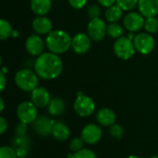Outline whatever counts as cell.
Listing matches in <instances>:
<instances>
[{
	"mask_svg": "<svg viewBox=\"0 0 158 158\" xmlns=\"http://www.w3.org/2000/svg\"><path fill=\"white\" fill-rule=\"evenodd\" d=\"M122 15H123V9L119 7L117 4L109 7H106V10L105 12V18L110 23L118 22L121 19Z\"/></svg>",
	"mask_w": 158,
	"mask_h": 158,
	"instance_id": "cell-22",
	"label": "cell"
},
{
	"mask_svg": "<svg viewBox=\"0 0 158 158\" xmlns=\"http://www.w3.org/2000/svg\"><path fill=\"white\" fill-rule=\"evenodd\" d=\"M133 44L137 52L142 55H148L154 51L156 47V41L151 33L141 32L135 35Z\"/></svg>",
	"mask_w": 158,
	"mask_h": 158,
	"instance_id": "cell-7",
	"label": "cell"
},
{
	"mask_svg": "<svg viewBox=\"0 0 158 158\" xmlns=\"http://www.w3.org/2000/svg\"><path fill=\"white\" fill-rule=\"evenodd\" d=\"M0 158H18V156L12 146L5 145L0 148Z\"/></svg>",
	"mask_w": 158,
	"mask_h": 158,
	"instance_id": "cell-30",
	"label": "cell"
},
{
	"mask_svg": "<svg viewBox=\"0 0 158 158\" xmlns=\"http://www.w3.org/2000/svg\"><path fill=\"white\" fill-rule=\"evenodd\" d=\"M33 69L43 80H55L63 71V62L59 55L44 52L36 57Z\"/></svg>",
	"mask_w": 158,
	"mask_h": 158,
	"instance_id": "cell-1",
	"label": "cell"
},
{
	"mask_svg": "<svg viewBox=\"0 0 158 158\" xmlns=\"http://www.w3.org/2000/svg\"><path fill=\"white\" fill-rule=\"evenodd\" d=\"M87 34L94 42H100L107 34V25L101 18L90 19L87 25Z\"/></svg>",
	"mask_w": 158,
	"mask_h": 158,
	"instance_id": "cell-8",
	"label": "cell"
},
{
	"mask_svg": "<svg viewBox=\"0 0 158 158\" xmlns=\"http://www.w3.org/2000/svg\"><path fill=\"white\" fill-rule=\"evenodd\" d=\"M116 4L123 9V11H131L138 6L139 0H117Z\"/></svg>",
	"mask_w": 158,
	"mask_h": 158,
	"instance_id": "cell-27",
	"label": "cell"
},
{
	"mask_svg": "<svg viewBox=\"0 0 158 158\" xmlns=\"http://www.w3.org/2000/svg\"><path fill=\"white\" fill-rule=\"evenodd\" d=\"M4 108H5V103H4V99L1 97L0 98V112L1 113L4 111Z\"/></svg>",
	"mask_w": 158,
	"mask_h": 158,
	"instance_id": "cell-37",
	"label": "cell"
},
{
	"mask_svg": "<svg viewBox=\"0 0 158 158\" xmlns=\"http://www.w3.org/2000/svg\"><path fill=\"white\" fill-rule=\"evenodd\" d=\"M123 32H124L123 28L119 24H118L117 22L109 23L107 25V34L111 38L118 39V38L123 36Z\"/></svg>",
	"mask_w": 158,
	"mask_h": 158,
	"instance_id": "cell-24",
	"label": "cell"
},
{
	"mask_svg": "<svg viewBox=\"0 0 158 158\" xmlns=\"http://www.w3.org/2000/svg\"><path fill=\"white\" fill-rule=\"evenodd\" d=\"M83 145H84V142L81 139V137H75L70 140L69 148L72 153H76V152H79L80 150L83 149Z\"/></svg>",
	"mask_w": 158,
	"mask_h": 158,
	"instance_id": "cell-29",
	"label": "cell"
},
{
	"mask_svg": "<svg viewBox=\"0 0 158 158\" xmlns=\"http://www.w3.org/2000/svg\"><path fill=\"white\" fill-rule=\"evenodd\" d=\"M28 131V124L23 122H19L14 128V133L16 136H24Z\"/></svg>",
	"mask_w": 158,
	"mask_h": 158,
	"instance_id": "cell-31",
	"label": "cell"
},
{
	"mask_svg": "<svg viewBox=\"0 0 158 158\" xmlns=\"http://www.w3.org/2000/svg\"><path fill=\"white\" fill-rule=\"evenodd\" d=\"M45 42L39 34H31L25 41V49L32 56H41L44 50Z\"/></svg>",
	"mask_w": 158,
	"mask_h": 158,
	"instance_id": "cell-11",
	"label": "cell"
},
{
	"mask_svg": "<svg viewBox=\"0 0 158 158\" xmlns=\"http://www.w3.org/2000/svg\"><path fill=\"white\" fill-rule=\"evenodd\" d=\"M33 31L36 34L44 35L49 34L53 31V24L49 18L45 16H37L31 23Z\"/></svg>",
	"mask_w": 158,
	"mask_h": 158,
	"instance_id": "cell-16",
	"label": "cell"
},
{
	"mask_svg": "<svg viewBox=\"0 0 158 158\" xmlns=\"http://www.w3.org/2000/svg\"><path fill=\"white\" fill-rule=\"evenodd\" d=\"M72 37L63 30H55L47 34L45 38V45L49 52L61 55L71 48Z\"/></svg>",
	"mask_w": 158,
	"mask_h": 158,
	"instance_id": "cell-2",
	"label": "cell"
},
{
	"mask_svg": "<svg viewBox=\"0 0 158 158\" xmlns=\"http://www.w3.org/2000/svg\"><path fill=\"white\" fill-rule=\"evenodd\" d=\"M127 158H141V157H139L138 156H128Z\"/></svg>",
	"mask_w": 158,
	"mask_h": 158,
	"instance_id": "cell-39",
	"label": "cell"
},
{
	"mask_svg": "<svg viewBox=\"0 0 158 158\" xmlns=\"http://www.w3.org/2000/svg\"><path fill=\"white\" fill-rule=\"evenodd\" d=\"M69 4L74 9H81L87 4V0H69Z\"/></svg>",
	"mask_w": 158,
	"mask_h": 158,
	"instance_id": "cell-33",
	"label": "cell"
},
{
	"mask_svg": "<svg viewBox=\"0 0 158 158\" xmlns=\"http://www.w3.org/2000/svg\"><path fill=\"white\" fill-rule=\"evenodd\" d=\"M113 49L116 56L122 60L131 59L134 56L136 51L133 44V41L126 36H121L116 39Z\"/></svg>",
	"mask_w": 158,
	"mask_h": 158,
	"instance_id": "cell-5",
	"label": "cell"
},
{
	"mask_svg": "<svg viewBox=\"0 0 158 158\" xmlns=\"http://www.w3.org/2000/svg\"><path fill=\"white\" fill-rule=\"evenodd\" d=\"M16 85L24 92H32L38 87L39 76L30 69H21L15 75Z\"/></svg>",
	"mask_w": 158,
	"mask_h": 158,
	"instance_id": "cell-3",
	"label": "cell"
},
{
	"mask_svg": "<svg viewBox=\"0 0 158 158\" xmlns=\"http://www.w3.org/2000/svg\"><path fill=\"white\" fill-rule=\"evenodd\" d=\"M7 130V121L4 117H0V134L3 135Z\"/></svg>",
	"mask_w": 158,
	"mask_h": 158,
	"instance_id": "cell-34",
	"label": "cell"
},
{
	"mask_svg": "<svg viewBox=\"0 0 158 158\" xmlns=\"http://www.w3.org/2000/svg\"><path fill=\"white\" fill-rule=\"evenodd\" d=\"M109 134L111 135L112 138L119 140L124 135V129L121 125L115 123L109 127Z\"/></svg>",
	"mask_w": 158,
	"mask_h": 158,
	"instance_id": "cell-28",
	"label": "cell"
},
{
	"mask_svg": "<svg viewBox=\"0 0 158 158\" xmlns=\"http://www.w3.org/2000/svg\"><path fill=\"white\" fill-rule=\"evenodd\" d=\"M31 146V141L27 136H15L12 140V147L15 149L18 158H26Z\"/></svg>",
	"mask_w": 158,
	"mask_h": 158,
	"instance_id": "cell-14",
	"label": "cell"
},
{
	"mask_svg": "<svg viewBox=\"0 0 158 158\" xmlns=\"http://www.w3.org/2000/svg\"><path fill=\"white\" fill-rule=\"evenodd\" d=\"M96 121L98 122L99 125L104 126V127H110L113 124H115L117 117L115 112L108 108V107H103L99 109L96 112Z\"/></svg>",
	"mask_w": 158,
	"mask_h": 158,
	"instance_id": "cell-17",
	"label": "cell"
},
{
	"mask_svg": "<svg viewBox=\"0 0 158 158\" xmlns=\"http://www.w3.org/2000/svg\"><path fill=\"white\" fill-rule=\"evenodd\" d=\"M66 109V104L65 101L60 97H53L47 106V111L49 115L53 117L61 116Z\"/></svg>",
	"mask_w": 158,
	"mask_h": 158,
	"instance_id": "cell-21",
	"label": "cell"
},
{
	"mask_svg": "<svg viewBox=\"0 0 158 158\" xmlns=\"http://www.w3.org/2000/svg\"><path fill=\"white\" fill-rule=\"evenodd\" d=\"M92 39L87 33L79 32L72 37L71 48L78 55H83L87 53L91 47Z\"/></svg>",
	"mask_w": 158,
	"mask_h": 158,
	"instance_id": "cell-13",
	"label": "cell"
},
{
	"mask_svg": "<svg viewBox=\"0 0 158 158\" xmlns=\"http://www.w3.org/2000/svg\"><path fill=\"white\" fill-rule=\"evenodd\" d=\"M103 136L102 128L98 124L90 123L83 127L81 132V137L84 143L89 145H94L100 142Z\"/></svg>",
	"mask_w": 158,
	"mask_h": 158,
	"instance_id": "cell-9",
	"label": "cell"
},
{
	"mask_svg": "<svg viewBox=\"0 0 158 158\" xmlns=\"http://www.w3.org/2000/svg\"><path fill=\"white\" fill-rule=\"evenodd\" d=\"M52 7V0H31V8L37 16H45Z\"/></svg>",
	"mask_w": 158,
	"mask_h": 158,
	"instance_id": "cell-20",
	"label": "cell"
},
{
	"mask_svg": "<svg viewBox=\"0 0 158 158\" xmlns=\"http://www.w3.org/2000/svg\"><path fill=\"white\" fill-rule=\"evenodd\" d=\"M143 28L145 29L146 32L148 33H156L158 31V19L156 17H151V18H146L144 26Z\"/></svg>",
	"mask_w": 158,
	"mask_h": 158,
	"instance_id": "cell-25",
	"label": "cell"
},
{
	"mask_svg": "<svg viewBox=\"0 0 158 158\" xmlns=\"http://www.w3.org/2000/svg\"><path fill=\"white\" fill-rule=\"evenodd\" d=\"M12 26L9 23V21L2 19H0V39L2 41L9 38L12 35Z\"/></svg>",
	"mask_w": 158,
	"mask_h": 158,
	"instance_id": "cell-23",
	"label": "cell"
},
{
	"mask_svg": "<svg viewBox=\"0 0 158 158\" xmlns=\"http://www.w3.org/2000/svg\"><path fill=\"white\" fill-rule=\"evenodd\" d=\"M95 103L94 101L88 95L82 94V92H79L77 97L73 104V108L76 114L81 118H87L93 115L95 111Z\"/></svg>",
	"mask_w": 158,
	"mask_h": 158,
	"instance_id": "cell-4",
	"label": "cell"
},
{
	"mask_svg": "<svg viewBox=\"0 0 158 158\" xmlns=\"http://www.w3.org/2000/svg\"><path fill=\"white\" fill-rule=\"evenodd\" d=\"M6 86V73L3 71L0 72V91L3 92Z\"/></svg>",
	"mask_w": 158,
	"mask_h": 158,
	"instance_id": "cell-35",
	"label": "cell"
},
{
	"mask_svg": "<svg viewBox=\"0 0 158 158\" xmlns=\"http://www.w3.org/2000/svg\"><path fill=\"white\" fill-rule=\"evenodd\" d=\"M100 15H101V9L97 5H91L88 7V16L90 19L100 18Z\"/></svg>",
	"mask_w": 158,
	"mask_h": 158,
	"instance_id": "cell-32",
	"label": "cell"
},
{
	"mask_svg": "<svg viewBox=\"0 0 158 158\" xmlns=\"http://www.w3.org/2000/svg\"><path fill=\"white\" fill-rule=\"evenodd\" d=\"M55 123L56 121L48 116H39L32 123V129L39 136L47 137L52 135Z\"/></svg>",
	"mask_w": 158,
	"mask_h": 158,
	"instance_id": "cell-10",
	"label": "cell"
},
{
	"mask_svg": "<svg viewBox=\"0 0 158 158\" xmlns=\"http://www.w3.org/2000/svg\"><path fill=\"white\" fill-rule=\"evenodd\" d=\"M149 158H158V155H155V156H152L151 157Z\"/></svg>",
	"mask_w": 158,
	"mask_h": 158,
	"instance_id": "cell-40",
	"label": "cell"
},
{
	"mask_svg": "<svg viewBox=\"0 0 158 158\" xmlns=\"http://www.w3.org/2000/svg\"><path fill=\"white\" fill-rule=\"evenodd\" d=\"M31 100L38 107L43 108L49 105L51 101V95L48 90L44 87H37L32 92H31Z\"/></svg>",
	"mask_w": 158,
	"mask_h": 158,
	"instance_id": "cell-15",
	"label": "cell"
},
{
	"mask_svg": "<svg viewBox=\"0 0 158 158\" xmlns=\"http://www.w3.org/2000/svg\"><path fill=\"white\" fill-rule=\"evenodd\" d=\"M37 106L31 101H24L18 106L17 117L20 122L26 124H32L38 118Z\"/></svg>",
	"mask_w": 158,
	"mask_h": 158,
	"instance_id": "cell-6",
	"label": "cell"
},
{
	"mask_svg": "<svg viewBox=\"0 0 158 158\" xmlns=\"http://www.w3.org/2000/svg\"><path fill=\"white\" fill-rule=\"evenodd\" d=\"M144 17L140 12H129L123 19L124 27L130 32H136L139 31L144 26Z\"/></svg>",
	"mask_w": 158,
	"mask_h": 158,
	"instance_id": "cell-12",
	"label": "cell"
},
{
	"mask_svg": "<svg viewBox=\"0 0 158 158\" xmlns=\"http://www.w3.org/2000/svg\"><path fill=\"white\" fill-rule=\"evenodd\" d=\"M97 2L105 7H109L113 5H116L117 0H97Z\"/></svg>",
	"mask_w": 158,
	"mask_h": 158,
	"instance_id": "cell-36",
	"label": "cell"
},
{
	"mask_svg": "<svg viewBox=\"0 0 158 158\" xmlns=\"http://www.w3.org/2000/svg\"><path fill=\"white\" fill-rule=\"evenodd\" d=\"M69 158H98L96 154L92 151L91 149L83 148L80 150L79 152L72 153L71 155H69Z\"/></svg>",
	"mask_w": 158,
	"mask_h": 158,
	"instance_id": "cell-26",
	"label": "cell"
},
{
	"mask_svg": "<svg viewBox=\"0 0 158 158\" xmlns=\"http://www.w3.org/2000/svg\"><path fill=\"white\" fill-rule=\"evenodd\" d=\"M18 36H19V31H18L17 30H13L11 37H13V38H17Z\"/></svg>",
	"mask_w": 158,
	"mask_h": 158,
	"instance_id": "cell-38",
	"label": "cell"
},
{
	"mask_svg": "<svg viewBox=\"0 0 158 158\" xmlns=\"http://www.w3.org/2000/svg\"><path fill=\"white\" fill-rule=\"evenodd\" d=\"M138 8L144 18L156 17L158 14V0H139Z\"/></svg>",
	"mask_w": 158,
	"mask_h": 158,
	"instance_id": "cell-18",
	"label": "cell"
},
{
	"mask_svg": "<svg viewBox=\"0 0 158 158\" xmlns=\"http://www.w3.org/2000/svg\"><path fill=\"white\" fill-rule=\"evenodd\" d=\"M52 136L58 142H66L70 137L69 128L62 121H56L53 128Z\"/></svg>",
	"mask_w": 158,
	"mask_h": 158,
	"instance_id": "cell-19",
	"label": "cell"
}]
</instances>
